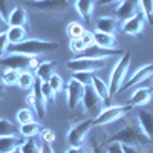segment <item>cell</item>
Returning <instances> with one entry per match:
<instances>
[{
    "label": "cell",
    "mask_w": 153,
    "mask_h": 153,
    "mask_svg": "<svg viewBox=\"0 0 153 153\" xmlns=\"http://www.w3.org/2000/svg\"><path fill=\"white\" fill-rule=\"evenodd\" d=\"M106 143H120L124 146H136V147H146V146L152 144V141L143 132V129L139 127L136 120L127 123L123 129H120L112 136H109Z\"/></svg>",
    "instance_id": "cell-1"
},
{
    "label": "cell",
    "mask_w": 153,
    "mask_h": 153,
    "mask_svg": "<svg viewBox=\"0 0 153 153\" xmlns=\"http://www.w3.org/2000/svg\"><path fill=\"white\" fill-rule=\"evenodd\" d=\"M58 43L52 40H40V38H26L25 42L19 45H9V52L14 54H23L29 57H37L43 55L48 52H54L58 49Z\"/></svg>",
    "instance_id": "cell-2"
},
{
    "label": "cell",
    "mask_w": 153,
    "mask_h": 153,
    "mask_svg": "<svg viewBox=\"0 0 153 153\" xmlns=\"http://www.w3.org/2000/svg\"><path fill=\"white\" fill-rule=\"evenodd\" d=\"M130 54L129 52H124V55L120 57V60L115 63L113 66V71L110 74V84H109V92H110V97L117 95L120 87L124 84L126 78H127V72H129V68H130Z\"/></svg>",
    "instance_id": "cell-3"
},
{
    "label": "cell",
    "mask_w": 153,
    "mask_h": 153,
    "mask_svg": "<svg viewBox=\"0 0 153 153\" xmlns=\"http://www.w3.org/2000/svg\"><path fill=\"white\" fill-rule=\"evenodd\" d=\"M0 65L3 68L9 69H17V71H29V69H37V66L40 65V61L37 60V57H29L23 54H9L5 55L3 58H0Z\"/></svg>",
    "instance_id": "cell-4"
},
{
    "label": "cell",
    "mask_w": 153,
    "mask_h": 153,
    "mask_svg": "<svg viewBox=\"0 0 153 153\" xmlns=\"http://www.w3.org/2000/svg\"><path fill=\"white\" fill-rule=\"evenodd\" d=\"M107 65L106 58H89V57H76L69 60L66 68L71 72H92L95 74L100 69H104Z\"/></svg>",
    "instance_id": "cell-5"
},
{
    "label": "cell",
    "mask_w": 153,
    "mask_h": 153,
    "mask_svg": "<svg viewBox=\"0 0 153 153\" xmlns=\"http://www.w3.org/2000/svg\"><path fill=\"white\" fill-rule=\"evenodd\" d=\"M81 104H83V109L86 113L91 115V118H97L100 112L104 109V101L101 100V97L95 92V89L89 84V86H84V94H83V98H81Z\"/></svg>",
    "instance_id": "cell-6"
},
{
    "label": "cell",
    "mask_w": 153,
    "mask_h": 153,
    "mask_svg": "<svg viewBox=\"0 0 153 153\" xmlns=\"http://www.w3.org/2000/svg\"><path fill=\"white\" fill-rule=\"evenodd\" d=\"M130 110H133V107L130 104L127 106H110V107H104L100 112V115L97 118H94V126H107L112 124L115 121H118L120 118H123L126 113H129Z\"/></svg>",
    "instance_id": "cell-7"
},
{
    "label": "cell",
    "mask_w": 153,
    "mask_h": 153,
    "mask_svg": "<svg viewBox=\"0 0 153 153\" xmlns=\"http://www.w3.org/2000/svg\"><path fill=\"white\" fill-rule=\"evenodd\" d=\"M92 126H94V120L92 118L74 124L69 129V132H68V143H69V146L81 147L84 144V141H86L89 132H91Z\"/></svg>",
    "instance_id": "cell-8"
},
{
    "label": "cell",
    "mask_w": 153,
    "mask_h": 153,
    "mask_svg": "<svg viewBox=\"0 0 153 153\" xmlns=\"http://www.w3.org/2000/svg\"><path fill=\"white\" fill-rule=\"evenodd\" d=\"M32 9L43 12V14H57V12H65L71 8V0H38V2L29 3Z\"/></svg>",
    "instance_id": "cell-9"
},
{
    "label": "cell",
    "mask_w": 153,
    "mask_h": 153,
    "mask_svg": "<svg viewBox=\"0 0 153 153\" xmlns=\"http://www.w3.org/2000/svg\"><path fill=\"white\" fill-rule=\"evenodd\" d=\"M26 101H28V104L32 107L34 113H37V117L40 120H43L46 117V106H48V103L45 101L43 94H42V83H40V80H35V83L32 86V92L28 95Z\"/></svg>",
    "instance_id": "cell-10"
},
{
    "label": "cell",
    "mask_w": 153,
    "mask_h": 153,
    "mask_svg": "<svg viewBox=\"0 0 153 153\" xmlns=\"http://www.w3.org/2000/svg\"><path fill=\"white\" fill-rule=\"evenodd\" d=\"M139 11H141L139 0H121V2H118V6L115 8L113 16L120 23H123L132 19L133 16H136Z\"/></svg>",
    "instance_id": "cell-11"
},
{
    "label": "cell",
    "mask_w": 153,
    "mask_h": 153,
    "mask_svg": "<svg viewBox=\"0 0 153 153\" xmlns=\"http://www.w3.org/2000/svg\"><path fill=\"white\" fill-rule=\"evenodd\" d=\"M65 91H66V98H68L69 109H76L78 104L81 103V98H83V94H84V84L71 78L68 81L66 87H65Z\"/></svg>",
    "instance_id": "cell-12"
},
{
    "label": "cell",
    "mask_w": 153,
    "mask_h": 153,
    "mask_svg": "<svg viewBox=\"0 0 153 153\" xmlns=\"http://www.w3.org/2000/svg\"><path fill=\"white\" fill-rule=\"evenodd\" d=\"M150 76H153V63H150V65H146V66H141L139 69H136V71L132 74V76H129V78L124 81V84L120 87L118 94L123 92V91H126V89H132L133 86L146 81L147 78H150Z\"/></svg>",
    "instance_id": "cell-13"
},
{
    "label": "cell",
    "mask_w": 153,
    "mask_h": 153,
    "mask_svg": "<svg viewBox=\"0 0 153 153\" xmlns=\"http://www.w3.org/2000/svg\"><path fill=\"white\" fill-rule=\"evenodd\" d=\"M146 25H147V20H146L143 12L139 11L136 16H133L132 19H129V20H126V22L121 23V32L123 34H127V35L136 37V35H139V34L144 31Z\"/></svg>",
    "instance_id": "cell-14"
},
{
    "label": "cell",
    "mask_w": 153,
    "mask_h": 153,
    "mask_svg": "<svg viewBox=\"0 0 153 153\" xmlns=\"http://www.w3.org/2000/svg\"><path fill=\"white\" fill-rule=\"evenodd\" d=\"M136 121L153 144V112H149L143 107H139L136 110Z\"/></svg>",
    "instance_id": "cell-15"
},
{
    "label": "cell",
    "mask_w": 153,
    "mask_h": 153,
    "mask_svg": "<svg viewBox=\"0 0 153 153\" xmlns=\"http://www.w3.org/2000/svg\"><path fill=\"white\" fill-rule=\"evenodd\" d=\"M153 98V89L152 87H138L136 91L132 94L130 97V106L135 109V107H143V106H147Z\"/></svg>",
    "instance_id": "cell-16"
},
{
    "label": "cell",
    "mask_w": 153,
    "mask_h": 153,
    "mask_svg": "<svg viewBox=\"0 0 153 153\" xmlns=\"http://www.w3.org/2000/svg\"><path fill=\"white\" fill-rule=\"evenodd\" d=\"M6 22L9 26H26V23H28V12L26 9H25L23 6L17 5L11 9V12L8 14L6 17Z\"/></svg>",
    "instance_id": "cell-17"
},
{
    "label": "cell",
    "mask_w": 153,
    "mask_h": 153,
    "mask_svg": "<svg viewBox=\"0 0 153 153\" xmlns=\"http://www.w3.org/2000/svg\"><path fill=\"white\" fill-rule=\"evenodd\" d=\"M118 25H120V22L115 17H100L95 22V31L115 35V32L118 29Z\"/></svg>",
    "instance_id": "cell-18"
},
{
    "label": "cell",
    "mask_w": 153,
    "mask_h": 153,
    "mask_svg": "<svg viewBox=\"0 0 153 153\" xmlns=\"http://www.w3.org/2000/svg\"><path fill=\"white\" fill-rule=\"evenodd\" d=\"M95 0H75V9L76 12L81 16V19L89 23L92 19V14H94V9H95Z\"/></svg>",
    "instance_id": "cell-19"
},
{
    "label": "cell",
    "mask_w": 153,
    "mask_h": 153,
    "mask_svg": "<svg viewBox=\"0 0 153 153\" xmlns=\"http://www.w3.org/2000/svg\"><path fill=\"white\" fill-rule=\"evenodd\" d=\"M94 34V40L95 46L101 49H117V37L112 34H104V32H92Z\"/></svg>",
    "instance_id": "cell-20"
},
{
    "label": "cell",
    "mask_w": 153,
    "mask_h": 153,
    "mask_svg": "<svg viewBox=\"0 0 153 153\" xmlns=\"http://www.w3.org/2000/svg\"><path fill=\"white\" fill-rule=\"evenodd\" d=\"M25 141L22 135L17 136H0V153H11L12 150L19 149Z\"/></svg>",
    "instance_id": "cell-21"
},
{
    "label": "cell",
    "mask_w": 153,
    "mask_h": 153,
    "mask_svg": "<svg viewBox=\"0 0 153 153\" xmlns=\"http://www.w3.org/2000/svg\"><path fill=\"white\" fill-rule=\"evenodd\" d=\"M54 74H55V61H42L35 69V78L45 83L49 81Z\"/></svg>",
    "instance_id": "cell-22"
},
{
    "label": "cell",
    "mask_w": 153,
    "mask_h": 153,
    "mask_svg": "<svg viewBox=\"0 0 153 153\" xmlns=\"http://www.w3.org/2000/svg\"><path fill=\"white\" fill-rule=\"evenodd\" d=\"M91 86L95 89V92L101 97V100L104 101V103H107L109 98H110V92H109V84L104 83L103 78H100L98 75H92V81H91Z\"/></svg>",
    "instance_id": "cell-23"
},
{
    "label": "cell",
    "mask_w": 153,
    "mask_h": 153,
    "mask_svg": "<svg viewBox=\"0 0 153 153\" xmlns=\"http://www.w3.org/2000/svg\"><path fill=\"white\" fill-rule=\"evenodd\" d=\"M6 37L9 40V45H19L26 40V29L23 26H9L6 29Z\"/></svg>",
    "instance_id": "cell-24"
},
{
    "label": "cell",
    "mask_w": 153,
    "mask_h": 153,
    "mask_svg": "<svg viewBox=\"0 0 153 153\" xmlns=\"http://www.w3.org/2000/svg\"><path fill=\"white\" fill-rule=\"evenodd\" d=\"M19 130H20V135L23 138H34L42 132V124L37 121H31L26 124H20Z\"/></svg>",
    "instance_id": "cell-25"
},
{
    "label": "cell",
    "mask_w": 153,
    "mask_h": 153,
    "mask_svg": "<svg viewBox=\"0 0 153 153\" xmlns=\"http://www.w3.org/2000/svg\"><path fill=\"white\" fill-rule=\"evenodd\" d=\"M35 75L31 72V71H22L20 75H19V81H17V86L23 91H29L32 89L34 83H35Z\"/></svg>",
    "instance_id": "cell-26"
},
{
    "label": "cell",
    "mask_w": 153,
    "mask_h": 153,
    "mask_svg": "<svg viewBox=\"0 0 153 153\" xmlns=\"http://www.w3.org/2000/svg\"><path fill=\"white\" fill-rule=\"evenodd\" d=\"M20 135L19 127H16L6 118H0V136H17Z\"/></svg>",
    "instance_id": "cell-27"
},
{
    "label": "cell",
    "mask_w": 153,
    "mask_h": 153,
    "mask_svg": "<svg viewBox=\"0 0 153 153\" xmlns=\"http://www.w3.org/2000/svg\"><path fill=\"white\" fill-rule=\"evenodd\" d=\"M19 75H20V71L5 68V71L2 74V83L5 86H16L19 81Z\"/></svg>",
    "instance_id": "cell-28"
},
{
    "label": "cell",
    "mask_w": 153,
    "mask_h": 153,
    "mask_svg": "<svg viewBox=\"0 0 153 153\" xmlns=\"http://www.w3.org/2000/svg\"><path fill=\"white\" fill-rule=\"evenodd\" d=\"M84 32H86V28L78 22H71L66 28V34L71 40H74V38H81V35Z\"/></svg>",
    "instance_id": "cell-29"
},
{
    "label": "cell",
    "mask_w": 153,
    "mask_h": 153,
    "mask_svg": "<svg viewBox=\"0 0 153 153\" xmlns=\"http://www.w3.org/2000/svg\"><path fill=\"white\" fill-rule=\"evenodd\" d=\"M139 6H141V12L144 14L147 23L153 26V0H139Z\"/></svg>",
    "instance_id": "cell-30"
},
{
    "label": "cell",
    "mask_w": 153,
    "mask_h": 153,
    "mask_svg": "<svg viewBox=\"0 0 153 153\" xmlns=\"http://www.w3.org/2000/svg\"><path fill=\"white\" fill-rule=\"evenodd\" d=\"M20 152L22 153H40V146L35 143L34 138H26L23 141V144L20 146Z\"/></svg>",
    "instance_id": "cell-31"
},
{
    "label": "cell",
    "mask_w": 153,
    "mask_h": 153,
    "mask_svg": "<svg viewBox=\"0 0 153 153\" xmlns=\"http://www.w3.org/2000/svg\"><path fill=\"white\" fill-rule=\"evenodd\" d=\"M48 83H49L51 87H52V91L55 94H61L63 91H65V81H63V78L57 74H54L52 76H51V80Z\"/></svg>",
    "instance_id": "cell-32"
},
{
    "label": "cell",
    "mask_w": 153,
    "mask_h": 153,
    "mask_svg": "<svg viewBox=\"0 0 153 153\" xmlns=\"http://www.w3.org/2000/svg\"><path fill=\"white\" fill-rule=\"evenodd\" d=\"M34 121V110L32 109H20L17 112V123L19 124H26Z\"/></svg>",
    "instance_id": "cell-33"
},
{
    "label": "cell",
    "mask_w": 153,
    "mask_h": 153,
    "mask_svg": "<svg viewBox=\"0 0 153 153\" xmlns=\"http://www.w3.org/2000/svg\"><path fill=\"white\" fill-rule=\"evenodd\" d=\"M42 83V81H40ZM42 94H43V98H45V101L49 104V103H54L55 101V92L52 91V87L49 86V83L48 81H45V83H42Z\"/></svg>",
    "instance_id": "cell-34"
},
{
    "label": "cell",
    "mask_w": 153,
    "mask_h": 153,
    "mask_svg": "<svg viewBox=\"0 0 153 153\" xmlns=\"http://www.w3.org/2000/svg\"><path fill=\"white\" fill-rule=\"evenodd\" d=\"M92 75H94L92 72H72V78L80 81L84 86H89L92 81Z\"/></svg>",
    "instance_id": "cell-35"
},
{
    "label": "cell",
    "mask_w": 153,
    "mask_h": 153,
    "mask_svg": "<svg viewBox=\"0 0 153 153\" xmlns=\"http://www.w3.org/2000/svg\"><path fill=\"white\" fill-rule=\"evenodd\" d=\"M69 48H71L72 52H74V54H76V55H81V54L84 52V51H86V45L83 43L81 38H74V40H71Z\"/></svg>",
    "instance_id": "cell-36"
},
{
    "label": "cell",
    "mask_w": 153,
    "mask_h": 153,
    "mask_svg": "<svg viewBox=\"0 0 153 153\" xmlns=\"http://www.w3.org/2000/svg\"><path fill=\"white\" fill-rule=\"evenodd\" d=\"M8 49H9V40L6 37V32H3V34H0V58L5 57Z\"/></svg>",
    "instance_id": "cell-37"
},
{
    "label": "cell",
    "mask_w": 153,
    "mask_h": 153,
    "mask_svg": "<svg viewBox=\"0 0 153 153\" xmlns=\"http://www.w3.org/2000/svg\"><path fill=\"white\" fill-rule=\"evenodd\" d=\"M12 8H14L12 6V0H0V16H3L6 19Z\"/></svg>",
    "instance_id": "cell-38"
},
{
    "label": "cell",
    "mask_w": 153,
    "mask_h": 153,
    "mask_svg": "<svg viewBox=\"0 0 153 153\" xmlns=\"http://www.w3.org/2000/svg\"><path fill=\"white\" fill-rule=\"evenodd\" d=\"M81 40H83V43L86 45V49H89V48H94V46H95L94 34H92V32H89L87 29H86V32L81 35Z\"/></svg>",
    "instance_id": "cell-39"
},
{
    "label": "cell",
    "mask_w": 153,
    "mask_h": 153,
    "mask_svg": "<svg viewBox=\"0 0 153 153\" xmlns=\"http://www.w3.org/2000/svg\"><path fill=\"white\" fill-rule=\"evenodd\" d=\"M106 153H124L123 152V146L120 143H106Z\"/></svg>",
    "instance_id": "cell-40"
},
{
    "label": "cell",
    "mask_w": 153,
    "mask_h": 153,
    "mask_svg": "<svg viewBox=\"0 0 153 153\" xmlns=\"http://www.w3.org/2000/svg\"><path fill=\"white\" fill-rule=\"evenodd\" d=\"M42 141L43 143H48V144H52L55 141V133L52 130H49V129L43 130L42 132Z\"/></svg>",
    "instance_id": "cell-41"
},
{
    "label": "cell",
    "mask_w": 153,
    "mask_h": 153,
    "mask_svg": "<svg viewBox=\"0 0 153 153\" xmlns=\"http://www.w3.org/2000/svg\"><path fill=\"white\" fill-rule=\"evenodd\" d=\"M123 146V152L124 153H144L143 150H141V147H136V146H124V144H121Z\"/></svg>",
    "instance_id": "cell-42"
},
{
    "label": "cell",
    "mask_w": 153,
    "mask_h": 153,
    "mask_svg": "<svg viewBox=\"0 0 153 153\" xmlns=\"http://www.w3.org/2000/svg\"><path fill=\"white\" fill-rule=\"evenodd\" d=\"M92 153H106L104 144H97V143H94V146H92Z\"/></svg>",
    "instance_id": "cell-43"
},
{
    "label": "cell",
    "mask_w": 153,
    "mask_h": 153,
    "mask_svg": "<svg viewBox=\"0 0 153 153\" xmlns=\"http://www.w3.org/2000/svg\"><path fill=\"white\" fill-rule=\"evenodd\" d=\"M40 153H55V152H54L52 147H51V144L42 143V146H40Z\"/></svg>",
    "instance_id": "cell-44"
},
{
    "label": "cell",
    "mask_w": 153,
    "mask_h": 153,
    "mask_svg": "<svg viewBox=\"0 0 153 153\" xmlns=\"http://www.w3.org/2000/svg\"><path fill=\"white\" fill-rule=\"evenodd\" d=\"M8 28H9V25H8L6 19H5L3 16H0V34L6 32V29H8Z\"/></svg>",
    "instance_id": "cell-45"
},
{
    "label": "cell",
    "mask_w": 153,
    "mask_h": 153,
    "mask_svg": "<svg viewBox=\"0 0 153 153\" xmlns=\"http://www.w3.org/2000/svg\"><path fill=\"white\" fill-rule=\"evenodd\" d=\"M66 153H87L83 147H72V146H69V149L66 150Z\"/></svg>",
    "instance_id": "cell-46"
},
{
    "label": "cell",
    "mask_w": 153,
    "mask_h": 153,
    "mask_svg": "<svg viewBox=\"0 0 153 153\" xmlns=\"http://www.w3.org/2000/svg\"><path fill=\"white\" fill-rule=\"evenodd\" d=\"M121 0H98L97 5L98 6H106V5H110V3H118Z\"/></svg>",
    "instance_id": "cell-47"
},
{
    "label": "cell",
    "mask_w": 153,
    "mask_h": 153,
    "mask_svg": "<svg viewBox=\"0 0 153 153\" xmlns=\"http://www.w3.org/2000/svg\"><path fill=\"white\" fill-rule=\"evenodd\" d=\"M3 97H5V84L0 83V100H2Z\"/></svg>",
    "instance_id": "cell-48"
},
{
    "label": "cell",
    "mask_w": 153,
    "mask_h": 153,
    "mask_svg": "<svg viewBox=\"0 0 153 153\" xmlns=\"http://www.w3.org/2000/svg\"><path fill=\"white\" fill-rule=\"evenodd\" d=\"M11 153H22V152H20V147H19V149H16V150H12Z\"/></svg>",
    "instance_id": "cell-49"
},
{
    "label": "cell",
    "mask_w": 153,
    "mask_h": 153,
    "mask_svg": "<svg viewBox=\"0 0 153 153\" xmlns=\"http://www.w3.org/2000/svg\"><path fill=\"white\" fill-rule=\"evenodd\" d=\"M35 2H38V0H35Z\"/></svg>",
    "instance_id": "cell-50"
}]
</instances>
